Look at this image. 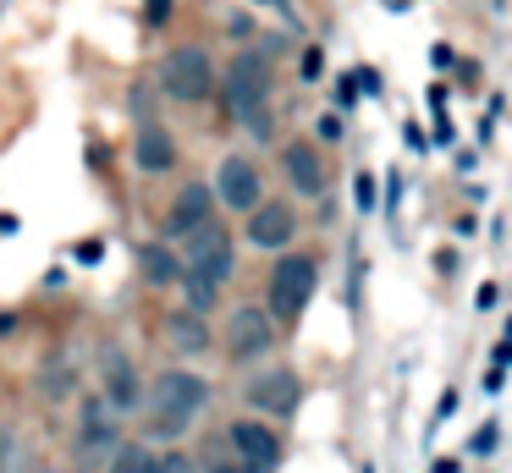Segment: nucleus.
<instances>
[{
  "instance_id": "6ab92c4d",
  "label": "nucleus",
  "mask_w": 512,
  "mask_h": 473,
  "mask_svg": "<svg viewBox=\"0 0 512 473\" xmlns=\"http://www.w3.org/2000/svg\"><path fill=\"white\" fill-rule=\"evenodd\" d=\"M182 292H188V314H210L215 297H221V286L199 281V275H182Z\"/></svg>"
},
{
  "instance_id": "9d476101",
  "label": "nucleus",
  "mask_w": 512,
  "mask_h": 473,
  "mask_svg": "<svg viewBox=\"0 0 512 473\" xmlns=\"http://www.w3.org/2000/svg\"><path fill=\"white\" fill-rule=\"evenodd\" d=\"M215 215V193L204 182H188L177 198H171V215H166V237H188V231L210 226Z\"/></svg>"
},
{
  "instance_id": "aec40b11",
  "label": "nucleus",
  "mask_w": 512,
  "mask_h": 473,
  "mask_svg": "<svg viewBox=\"0 0 512 473\" xmlns=\"http://www.w3.org/2000/svg\"><path fill=\"white\" fill-rule=\"evenodd\" d=\"M199 462L188 457V451H166V457H155V473H193Z\"/></svg>"
},
{
  "instance_id": "c85d7f7f",
  "label": "nucleus",
  "mask_w": 512,
  "mask_h": 473,
  "mask_svg": "<svg viewBox=\"0 0 512 473\" xmlns=\"http://www.w3.org/2000/svg\"><path fill=\"white\" fill-rule=\"evenodd\" d=\"M435 473H457V462H452V457H446V462H435Z\"/></svg>"
},
{
  "instance_id": "5701e85b",
  "label": "nucleus",
  "mask_w": 512,
  "mask_h": 473,
  "mask_svg": "<svg viewBox=\"0 0 512 473\" xmlns=\"http://www.w3.org/2000/svg\"><path fill=\"white\" fill-rule=\"evenodd\" d=\"M320 138H325V143L342 138V116H320Z\"/></svg>"
},
{
  "instance_id": "7ed1b4c3",
  "label": "nucleus",
  "mask_w": 512,
  "mask_h": 473,
  "mask_svg": "<svg viewBox=\"0 0 512 473\" xmlns=\"http://www.w3.org/2000/svg\"><path fill=\"white\" fill-rule=\"evenodd\" d=\"M160 88L182 105H199L204 94H215V61L199 44H177V50L160 61Z\"/></svg>"
},
{
  "instance_id": "c756f323",
  "label": "nucleus",
  "mask_w": 512,
  "mask_h": 473,
  "mask_svg": "<svg viewBox=\"0 0 512 473\" xmlns=\"http://www.w3.org/2000/svg\"><path fill=\"white\" fill-rule=\"evenodd\" d=\"M6 330H12V319H6V314H0V336H6Z\"/></svg>"
},
{
  "instance_id": "2eb2a0df",
  "label": "nucleus",
  "mask_w": 512,
  "mask_h": 473,
  "mask_svg": "<svg viewBox=\"0 0 512 473\" xmlns=\"http://www.w3.org/2000/svg\"><path fill=\"white\" fill-rule=\"evenodd\" d=\"M100 396L116 413H127V407L138 402V374H133V358H127V352H111V358H105V391Z\"/></svg>"
},
{
  "instance_id": "bb28decb",
  "label": "nucleus",
  "mask_w": 512,
  "mask_h": 473,
  "mask_svg": "<svg viewBox=\"0 0 512 473\" xmlns=\"http://www.w3.org/2000/svg\"><path fill=\"white\" fill-rule=\"evenodd\" d=\"M210 473H248V468H243V462H215Z\"/></svg>"
},
{
  "instance_id": "f03ea898",
  "label": "nucleus",
  "mask_w": 512,
  "mask_h": 473,
  "mask_svg": "<svg viewBox=\"0 0 512 473\" xmlns=\"http://www.w3.org/2000/svg\"><path fill=\"white\" fill-rule=\"evenodd\" d=\"M314 286H320V264H314L309 253H287V259H276V270H270V314L292 325V319L309 308Z\"/></svg>"
},
{
  "instance_id": "ddd939ff",
  "label": "nucleus",
  "mask_w": 512,
  "mask_h": 473,
  "mask_svg": "<svg viewBox=\"0 0 512 473\" xmlns=\"http://www.w3.org/2000/svg\"><path fill=\"white\" fill-rule=\"evenodd\" d=\"M133 160H138V171H149V176H160V171L177 165V143H171V132L160 127V121H144V127H138Z\"/></svg>"
},
{
  "instance_id": "a878e982",
  "label": "nucleus",
  "mask_w": 512,
  "mask_h": 473,
  "mask_svg": "<svg viewBox=\"0 0 512 473\" xmlns=\"http://www.w3.org/2000/svg\"><path fill=\"white\" fill-rule=\"evenodd\" d=\"M496 297H501V292H496V281L479 286V308H496Z\"/></svg>"
},
{
  "instance_id": "f257e3e1",
  "label": "nucleus",
  "mask_w": 512,
  "mask_h": 473,
  "mask_svg": "<svg viewBox=\"0 0 512 473\" xmlns=\"http://www.w3.org/2000/svg\"><path fill=\"white\" fill-rule=\"evenodd\" d=\"M210 402V380L193 369H160L149 385V429L155 435H182Z\"/></svg>"
},
{
  "instance_id": "9b49d317",
  "label": "nucleus",
  "mask_w": 512,
  "mask_h": 473,
  "mask_svg": "<svg viewBox=\"0 0 512 473\" xmlns=\"http://www.w3.org/2000/svg\"><path fill=\"white\" fill-rule=\"evenodd\" d=\"M292 231H298L292 204H254L248 209V242H254V248H287Z\"/></svg>"
},
{
  "instance_id": "4be33fe9",
  "label": "nucleus",
  "mask_w": 512,
  "mask_h": 473,
  "mask_svg": "<svg viewBox=\"0 0 512 473\" xmlns=\"http://www.w3.org/2000/svg\"><path fill=\"white\" fill-rule=\"evenodd\" d=\"M353 193H358V209H375V176H358Z\"/></svg>"
},
{
  "instance_id": "1a4fd4ad",
  "label": "nucleus",
  "mask_w": 512,
  "mask_h": 473,
  "mask_svg": "<svg viewBox=\"0 0 512 473\" xmlns=\"http://www.w3.org/2000/svg\"><path fill=\"white\" fill-rule=\"evenodd\" d=\"M243 396H248V407H259V413H292L298 396H303V385H298V374H292V369H265V374L248 380Z\"/></svg>"
},
{
  "instance_id": "39448f33",
  "label": "nucleus",
  "mask_w": 512,
  "mask_h": 473,
  "mask_svg": "<svg viewBox=\"0 0 512 473\" xmlns=\"http://www.w3.org/2000/svg\"><path fill=\"white\" fill-rule=\"evenodd\" d=\"M270 99V61L265 55H237L232 66H226V105H232L237 121L259 116Z\"/></svg>"
},
{
  "instance_id": "393cba45",
  "label": "nucleus",
  "mask_w": 512,
  "mask_h": 473,
  "mask_svg": "<svg viewBox=\"0 0 512 473\" xmlns=\"http://www.w3.org/2000/svg\"><path fill=\"white\" fill-rule=\"evenodd\" d=\"M171 17V0H149V22H166Z\"/></svg>"
},
{
  "instance_id": "dca6fc26",
  "label": "nucleus",
  "mask_w": 512,
  "mask_h": 473,
  "mask_svg": "<svg viewBox=\"0 0 512 473\" xmlns=\"http://www.w3.org/2000/svg\"><path fill=\"white\" fill-rule=\"evenodd\" d=\"M166 336H171V347L188 352V358H193V352L210 347V325H204V314H188V308L166 319Z\"/></svg>"
},
{
  "instance_id": "f3484780",
  "label": "nucleus",
  "mask_w": 512,
  "mask_h": 473,
  "mask_svg": "<svg viewBox=\"0 0 512 473\" xmlns=\"http://www.w3.org/2000/svg\"><path fill=\"white\" fill-rule=\"evenodd\" d=\"M138 259H144V275L155 286H171V281H182V259L171 248H160V242H149L144 253H138Z\"/></svg>"
},
{
  "instance_id": "f8f14e48",
  "label": "nucleus",
  "mask_w": 512,
  "mask_h": 473,
  "mask_svg": "<svg viewBox=\"0 0 512 473\" xmlns=\"http://www.w3.org/2000/svg\"><path fill=\"white\" fill-rule=\"evenodd\" d=\"M281 171H287V182L298 187V193H309V198L325 193V160H320L314 143H287V149H281Z\"/></svg>"
},
{
  "instance_id": "b1692460",
  "label": "nucleus",
  "mask_w": 512,
  "mask_h": 473,
  "mask_svg": "<svg viewBox=\"0 0 512 473\" xmlns=\"http://www.w3.org/2000/svg\"><path fill=\"white\" fill-rule=\"evenodd\" d=\"M336 99H342V105H353V99H358V88H353V77H342V83H336Z\"/></svg>"
},
{
  "instance_id": "a211bd4d",
  "label": "nucleus",
  "mask_w": 512,
  "mask_h": 473,
  "mask_svg": "<svg viewBox=\"0 0 512 473\" xmlns=\"http://www.w3.org/2000/svg\"><path fill=\"white\" fill-rule=\"evenodd\" d=\"M111 473H155V451L149 446H122L111 457Z\"/></svg>"
},
{
  "instance_id": "0eeeda50",
  "label": "nucleus",
  "mask_w": 512,
  "mask_h": 473,
  "mask_svg": "<svg viewBox=\"0 0 512 473\" xmlns=\"http://www.w3.org/2000/svg\"><path fill=\"white\" fill-rule=\"evenodd\" d=\"M232 451L248 473H276L281 468V440L270 424H254V418H237L232 424Z\"/></svg>"
},
{
  "instance_id": "423d86ee",
  "label": "nucleus",
  "mask_w": 512,
  "mask_h": 473,
  "mask_svg": "<svg viewBox=\"0 0 512 473\" xmlns=\"http://www.w3.org/2000/svg\"><path fill=\"white\" fill-rule=\"evenodd\" d=\"M215 198L237 215H248L254 204H265V182H259V165L248 154H226L221 160V176H215Z\"/></svg>"
},
{
  "instance_id": "6e6552de",
  "label": "nucleus",
  "mask_w": 512,
  "mask_h": 473,
  "mask_svg": "<svg viewBox=\"0 0 512 473\" xmlns=\"http://www.w3.org/2000/svg\"><path fill=\"white\" fill-rule=\"evenodd\" d=\"M270 341H276V325H270L265 308H237L232 319H226V352H232L237 363L248 358H265Z\"/></svg>"
},
{
  "instance_id": "cd10ccee",
  "label": "nucleus",
  "mask_w": 512,
  "mask_h": 473,
  "mask_svg": "<svg viewBox=\"0 0 512 473\" xmlns=\"http://www.w3.org/2000/svg\"><path fill=\"white\" fill-rule=\"evenodd\" d=\"M28 473H61V468H56V462H34Z\"/></svg>"
},
{
  "instance_id": "4468645a",
  "label": "nucleus",
  "mask_w": 512,
  "mask_h": 473,
  "mask_svg": "<svg viewBox=\"0 0 512 473\" xmlns=\"http://www.w3.org/2000/svg\"><path fill=\"white\" fill-rule=\"evenodd\" d=\"M116 424H122V413H116L105 396H89L83 402V418H78V435H83V446L89 451H105V446H116Z\"/></svg>"
},
{
  "instance_id": "412c9836",
  "label": "nucleus",
  "mask_w": 512,
  "mask_h": 473,
  "mask_svg": "<svg viewBox=\"0 0 512 473\" xmlns=\"http://www.w3.org/2000/svg\"><path fill=\"white\" fill-rule=\"evenodd\" d=\"M0 473H17V435L0 424Z\"/></svg>"
},
{
  "instance_id": "20e7f679",
  "label": "nucleus",
  "mask_w": 512,
  "mask_h": 473,
  "mask_svg": "<svg viewBox=\"0 0 512 473\" xmlns=\"http://www.w3.org/2000/svg\"><path fill=\"white\" fill-rule=\"evenodd\" d=\"M188 253H182V275H199V281H210V286H221L226 275H232V264H237V248H232V237H226L221 226H199V231H188Z\"/></svg>"
}]
</instances>
